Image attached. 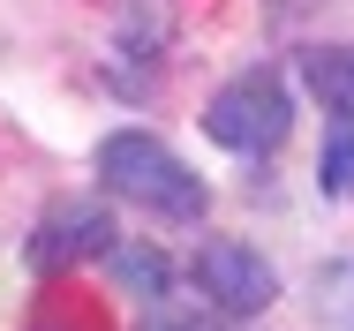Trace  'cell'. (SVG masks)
Masks as SVG:
<instances>
[{"mask_svg":"<svg viewBox=\"0 0 354 331\" xmlns=\"http://www.w3.org/2000/svg\"><path fill=\"white\" fill-rule=\"evenodd\" d=\"M98 181L113 189V196L143 203V211H158V218H174V226H196L204 211H212V189L158 143V135L143 129H113L98 143Z\"/></svg>","mask_w":354,"mask_h":331,"instance_id":"cell-1","label":"cell"},{"mask_svg":"<svg viewBox=\"0 0 354 331\" xmlns=\"http://www.w3.org/2000/svg\"><path fill=\"white\" fill-rule=\"evenodd\" d=\"M286 129H294V98H286V83L272 68H241L204 106V135L234 158H272L286 143Z\"/></svg>","mask_w":354,"mask_h":331,"instance_id":"cell-2","label":"cell"},{"mask_svg":"<svg viewBox=\"0 0 354 331\" xmlns=\"http://www.w3.org/2000/svg\"><path fill=\"white\" fill-rule=\"evenodd\" d=\"M196 286L212 294L226 316H257L279 301V271L264 264L249 241H204L196 249Z\"/></svg>","mask_w":354,"mask_h":331,"instance_id":"cell-3","label":"cell"},{"mask_svg":"<svg viewBox=\"0 0 354 331\" xmlns=\"http://www.w3.org/2000/svg\"><path fill=\"white\" fill-rule=\"evenodd\" d=\"M121 234H113V218L98 211V203H53L46 218H38V234H30V271H68L83 256H106Z\"/></svg>","mask_w":354,"mask_h":331,"instance_id":"cell-4","label":"cell"},{"mask_svg":"<svg viewBox=\"0 0 354 331\" xmlns=\"http://www.w3.org/2000/svg\"><path fill=\"white\" fill-rule=\"evenodd\" d=\"M301 83L339 113L354 106V46H317V53H301Z\"/></svg>","mask_w":354,"mask_h":331,"instance_id":"cell-5","label":"cell"},{"mask_svg":"<svg viewBox=\"0 0 354 331\" xmlns=\"http://www.w3.org/2000/svg\"><path fill=\"white\" fill-rule=\"evenodd\" d=\"M324 196H354V106L332 113V135H324V166H317Z\"/></svg>","mask_w":354,"mask_h":331,"instance_id":"cell-6","label":"cell"},{"mask_svg":"<svg viewBox=\"0 0 354 331\" xmlns=\"http://www.w3.org/2000/svg\"><path fill=\"white\" fill-rule=\"evenodd\" d=\"M106 264H113L121 286H136V294H158V286H166V264H158L151 249H121V241H113V249H106Z\"/></svg>","mask_w":354,"mask_h":331,"instance_id":"cell-7","label":"cell"},{"mask_svg":"<svg viewBox=\"0 0 354 331\" xmlns=\"http://www.w3.org/2000/svg\"><path fill=\"white\" fill-rule=\"evenodd\" d=\"M151 331H174V324H151Z\"/></svg>","mask_w":354,"mask_h":331,"instance_id":"cell-8","label":"cell"}]
</instances>
